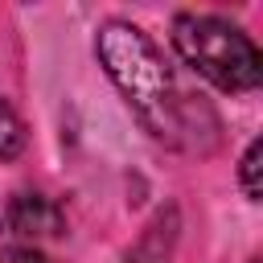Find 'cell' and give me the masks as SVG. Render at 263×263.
<instances>
[{"label":"cell","instance_id":"cell-2","mask_svg":"<svg viewBox=\"0 0 263 263\" xmlns=\"http://www.w3.org/2000/svg\"><path fill=\"white\" fill-rule=\"evenodd\" d=\"M173 49L218 90H255L263 78L259 45L238 25L210 12H181L173 21Z\"/></svg>","mask_w":263,"mask_h":263},{"label":"cell","instance_id":"cell-4","mask_svg":"<svg viewBox=\"0 0 263 263\" xmlns=\"http://www.w3.org/2000/svg\"><path fill=\"white\" fill-rule=\"evenodd\" d=\"M25 152V123L21 115L0 99V160H16Z\"/></svg>","mask_w":263,"mask_h":263},{"label":"cell","instance_id":"cell-3","mask_svg":"<svg viewBox=\"0 0 263 263\" xmlns=\"http://www.w3.org/2000/svg\"><path fill=\"white\" fill-rule=\"evenodd\" d=\"M4 226H8V234H16V238L41 242V238H58V234L66 230V214H62V205H58L53 197H45V193H16V197L4 205Z\"/></svg>","mask_w":263,"mask_h":263},{"label":"cell","instance_id":"cell-5","mask_svg":"<svg viewBox=\"0 0 263 263\" xmlns=\"http://www.w3.org/2000/svg\"><path fill=\"white\" fill-rule=\"evenodd\" d=\"M263 160V140H251V148L242 152V164H238V181H242V193L251 197V201H259L263 197V185H259V164Z\"/></svg>","mask_w":263,"mask_h":263},{"label":"cell","instance_id":"cell-6","mask_svg":"<svg viewBox=\"0 0 263 263\" xmlns=\"http://www.w3.org/2000/svg\"><path fill=\"white\" fill-rule=\"evenodd\" d=\"M0 263H53V259H45V255L33 251V247H4V251H0Z\"/></svg>","mask_w":263,"mask_h":263},{"label":"cell","instance_id":"cell-1","mask_svg":"<svg viewBox=\"0 0 263 263\" xmlns=\"http://www.w3.org/2000/svg\"><path fill=\"white\" fill-rule=\"evenodd\" d=\"M95 53L107 70V78L119 86L127 107L152 127L160 140H177L185 132V103L177 95V82L152 45V37L132 21H107L95 37Z\"/></svg>","mask_w":263,"mask_h":263}]
</instances>
